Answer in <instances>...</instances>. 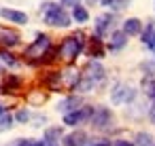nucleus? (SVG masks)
Returning a JSON list of instances; mask_svg holds the SVG:
<instances>
[{
	"mask_svg": "<svg viewBox=\"0 0 155 146\" xmlns=\"http://www.w3.org/2000/svg\"><path fill=\"white\" fill-rule=\"evenodd\" d=\"M140 34H142V43L149 47V43L155 38V26H153V24H149V26L144 28V32H140Z\"/></svg>",
	"mask_w": 155,
	"mask_h": 146,
	"instance_id": "aec40b11",
	"label": "nucleus"
},
{
	"mask_svg": "<svg viewBox=\"0 0 155 146\" xmlns=\"http://www.w3.org/2000/svg\"><path fill=\"white\" fill-rule=\"evenodd\" d=\"M45 85H47L49 89H60V85H62V72H51V74L45 78Z\"/></svg>",
	"mask_w": 155,
	"mask_h": 146,
	"instance_id": "f3484780",
	"label": "nucleus"
},
{
	"mask_svg": "<svg viewBox=\"0 0 155 146\" xmlns=\"http://www.w3.org/2000/svg\"><path fill=\"white\" fill-rule=\"evenodd\" d=\"M96 146H108V142H98Z\"/></svg>",
	"mask_w": 155,
	"mask_h": 146,
	"instance_id": "2f4dec72",
	"label": "nucleus"
},
{
	"mask_svg": "<svg viewBox=\"0 0 155 146\" xmlns=\"http://www.w3.org/2000/svg\"><path fill=\"white\" fill-rule=\"evenodd\" d=\"M72 17H74L79 24H85V21L89 19V13H87V9H85V7L74 5V7H72Z\"/></svg>",
	"mask_w": 155,
	"mask_h": 146,
	"instance_id": "dca6fc26",
	"label": "nucleus"
},
{
	"mask_svg": "<svg viewBox=\"0 0 155 146\" xmlns=\"http://www.w3.org/2000/svg\"><path fill=\"white\" fill-rule=\"evenodd\" d=\"M102 5H108V7H113L115 11H121V9H125V7L130 5V0H102Z\"/></svg>",
	"mask_w": 155,
	"mask_h": 146,
	"instance_id": "b1692460",
	"label": "nucleus"
},
{
	"mask_svg": "<svg viewBox=\"0 0 155 146\" xmlns=\"http://www.w3.org/2000/svg\"><path fill=\"white\" fill-rule=\"evenodd\" d=\"M85 76L91 78L94 83H100V81H104L106 70H104V66H102L100 62H89V64L85 66Z\"/></svg>",
	"mask_w": 155,
	"mask_h": 146,
	"instance_id": "0eeeda50",
	"label": "nucleus"
},
{
	"mask_svg": "<svg viewBox=\"0 0 155 146\" xmlns=\"http://www.w3.org/2000/svg\"><path fill=\"white\" fill-rule=\"evenodd\" d=\"M11 127H13V116H11L9 112L0 114V131H7V129H11Z\"/></svg>",
	"mask_w": 155,
	"mask_h": 146,
	"instance_id": "4be33fe9",
	"label": "nucleus"
},
{
	"mask_svg": "<svg viewBox=\"0 0 155 146\" xmlns=\"http://www.w3.org/2000/svg\"><path fill=\"white\" fill-rule=\"evenodd\" d=\"M17 121H19V123H28V121H30V112H28V110H19V112H17Z\"/></svg>",
	"mask_w": 155,
	"mask_h": 146,
	"instance_id": "bb28decb",
	"label": "nucleus"
},
{
	"mask_svg": "<svg viewBox=\"0 0 155 146\" xmlns=\"http://www.w3.org/2000/svg\"><path fill=\"white\" fill-rule=\"evenodd\" d=\"M41 11H43L45 24L55 26V28H66V26H70V15H68L60 5H55V2H47V5H43Z\"/></svg>",
	"mask_w": 155,
	"mask_h": 146,
	"instance_id": "f03ea898",
	"label": "nucleus"
},
{
	"mask_svg": "<svg viewBox=\"0 0 155 146\" xmlns=\"http://www.w3.org/2000/svg\"><path fill=\"white\" fill-rule=\"evenodd\" d=\"M91 106H81V108H77V110H72V112H66L64 114V125H68V127H77V125H81L83 121H87L89 116H91Z\"/></svg>",
	"mask_w": 155,
	"mask_h": 146,
	"instance_id": "423d86ee",
	"label": "nucleus"
},
{
	"mask_svg": "<svg viewBox=\"0 0 155 146\" xmlns=\"http://www.w3.org/2000/svg\"><path fill=\"white\" fill-rule=\"evenodd\" d=\"M0 17H5L13 24H28V15L21 13V11H15V9H0Z\"/></svg>",
	"mask_w": 155,
	"mask_h": 146,
	"instance_id": "1a4fd4ad",
	"label": "nucleus"
},
{
	"mask_svg": "<svg viewBox=\"0 0 155 146\" xmlns=\"http://www.w3.org/2000/svg\"><path fill=\"white\" fill-rule=\"evenodd\" d=\"M134 146H153V138H151V133L140 131V133L136 135V144H134Z\"/></svg>",
	"mask_w": 155,
	"mask_h": 146,
	"instance_id": "6ab92c4d",
	"label": "nucleus"
},
{
	"mask_svg": "<svg viewBox=\"0 0 155 146\" xmlns=\"http://www.w3.org/2000/svg\"><path fill=\"white\" fill-rule=\"evenodd\" d=\"M15 146H43L38 140H15Z\"/></svg>",
	"mask_w": 155,
	"mask_h": 146,
	"instance_id": "a878e982",
	"label": "nucleus"
},
{
	"mask_svg": "<svg viewBox=\"0 0 155 146\" xmlns=\"http://www.w3.org/2000/svg\"><path fill=\"white\" fill-rule=\"evenodd\" d=\"M140 32H142V21L140 19H136V17L125 19V24H123V34L125 36H138Z\"/></svg>",
	"mask_w": 155,
	"mask_h": 146,
	"instance_id": "9b49d317",
	"label": "nucleus"
},
{
	"mask_svg": "<svg viewBox=\"0 0 155 146\" xmlns=\"http://www.w3.org/2000/svg\"><path fill=\"white\" fill-rule=\"evenodd\" d=\"M19 85H21V81L17 78V76H7L5 81H2V85H0V91L2 93H13V91H17L19 89Z\"/></svg>",
	"mask_w": 155,
	"mask_h": 146,
	"instance_id": "4468645a",
	"label": "nucleus"
},
{
	"mask_svg": "<svg viewBox=\"0 0 155 146\" xmlns=\"http://www.w3.org/2000/svg\"><path fill=\"white\" fill-rule=\"evenodd\" d=\"M0 74H2V66H0Z\"/></svg>",
	"mask_w": 155,
	"mask_h": 146,
	"instance_id": "473e14b6",
	"label": "nucleus"
},
{
	"mask_svg": "<svg viewBox=\"0 0 155 146\" xmlns=\"http://www.w3.org/2000/svg\"><path fill=\"white\" fill-rule=\"evenodd\" d=\"M77 108H81V97L79 95H70V97H66V100H62L60 104H58V110L60 112H72V110H77Z\"/></svg>",
	"mask_w": 155,
	"mask_h": 146,
	"instance_id": "f8f14e48",
	"label": "nucleus"
},
{
	"mask_svg": "<svg viewBox=\"0 0 155 146\" xmlns=\"http://www.w3.org/2000/svg\"><path fill=\"white\" fill-rule=\"evenodd\" d=\"M62 5H66V7H74V5H79V0H62Z\"/></svg>",
	"mask_w": 155,
	"mask_h": 146,
	"instance_id": "c85d7f7f",
	"label": "nucleus"
},
{
	"mask_svg": "<svg viewBox=\"0 0 155 146\" xmlns=\"http://www.w3.org/2000/svg\"><path fill=\"white\" fill-rule=\"evenodd\" d=\"M51 47V40H49V36H45V34H38L36 36V40L26 49V53H24V57H28V59H32V62H36L38 64V59L47 53V49Z\"/></svg>",
	"mask_w": 155,
	"mask_h": 146,
	"instance_id": "7ed1b4c3",
	"label": "nucleus"
},
{
	"mask_svg": "<svg viewBox=\"0 0 155 146\" xmlns=\"http://www.w3.org/2000/svg\"><path fill=\"white\" fill-rule=\"evenodd\" d=\"M43 146H60V144L53 142V140H43Z\"/></svg>",
	"mask_w": 155,
	"mask_h": 146,
	"instance_id": "c756f323",
	"label": "nucleus"
},
{
	"mask_svg": "<svg viewBox=\"0 0 155 146\" xmlns=\"http://www.w3.org/2000/svg\"><path fill=\"white\" fill-rule=\"evenodd\" d=\"M89 53H91V57H102V45H100V38H91Z\"/></svg>",
	"mask_w": 155,
	"mask_h": 146,
	"instance_id": "5701e85b",
	"label": "nucleus"
},
{
	"mask_svg": "<svg viewBox=\"0 0 155 146\" xmlns=\"http://www.w3.org/2000/svg\"><path fill=\"white\" fill-rule=\"evenodd\" d=\"M125 45H127V36L123 34V30H121V32H113V34H110V43H108L110 51H119V49H123Z\"/></svg>",
	"mask_w": 155,
	"mask_h": 146,
	"instance_id": "ddd939ff",
	"label": "nucleus"
},
{
	"mask_svg": "<svg viewBox=\"0 0 155 146\" xmlns=\"http://www.w3.org/2000/svg\"><path fill=\"white\" fill-rule=\"evenodd\" d=\"M113 21H115V17H113L110 13L98 15V17H96V34H98V36L106 34V32H108V30L113 28Z\"/></svg>",
	"mask_w": 155,
	"mask_h": 146,
	"instance_id": "6e6552de",
	"label": "nucleus"
},
{
	"mask_svg": "<svg viewBox=\"0 0 155 146\" xmlns=\"http://www.w3.org/2000/svg\"><path fill=\"white\" fill-rule=\"evenodd\" d=\"M83 47H85V36H83L81 32H77V34L64 38V43H62L60 49H58V55H60L62 59H66V62H72V59L79 57V53L83 51Z\"/></svg>",
	"mask_w": 155,
	"mask_h": 146,
	"instance_id": "f257e3e1",
	"label": "nucleus"
},
{
	"mask_svg": "<svg viewBox=\"0 0 155 146\" xmlns=\"http://www.w3.org/2000/svg\"><path fill=\"white\" fill-rule=\"evenodd\" d=\"M5 112H7V108H5L2 104H0V114H5Z\"/></svg>",
	"mask_w": 155,
	"mask_h": 146,
	"instance_id": "7c9ffc66",
	"label": "nucleus"
},
{
	"mask_svg": "<svg viewBox=\"0 0 155 146\" xmlns=\"http://www.w3.org/2000/svg\"><path fill=\"white\" fill-rule=\"evenodd\" d=\"M11 146H15V144H11Z\"/></svg>",
	"mask_w": 155,
	"mask_h": 146,
	"instance_id": "72a5a7b5",
	"label": "nucleus"
},
{
	"mask_svg": "<svg viewBox=\"0 0 155 146\" xmlns=\"http://www.w3.org/2000/svg\"><path fill=\"white\" fill-rule=\"evenodd\" d=\"M62 135V129H47V133H45V140H53V142H58V138Z\"/></svg>",
	"mask_w": 155,
	"mask_h": 146,
	"instance_id": "393cba45",
	"label": "nucleus"
},
{
	"mask_svg": "<svg viewBox=\"0 0 155 146\" xmlns=\"http://www.w3.org/2000/svg\"><path fill=\"white\" fill-rule=\"evenodd\" d=\"M0 45H2V47H15V45H19V34L15 30L2 28V30H0Z\"/></svg>",
	"mask_w": 155,
	"mask_h": 146,
	"instance_id": "9d476101",
	"label": "nucleus"
},
{
	"mask_svg": "<svg viewBox=\"0 0 155 146\" xmlns=\"http://www.w3.org/2000/svg\"><path fill=\"white\" fill-rule=\"evenodd\" d=\"M89 123L94 129H106L113 125V112L104 106H98L91 110V116H89Z\"/></svg>",
	"mask_w": 155,
	"mask_h": 146,
	"instance_id": "20e7f679",
	"label": "nucleus"
},
{
	"mask_svg": "<svg viewBox=\"0 0 155 146\" xmlns=\"http://www.w3.org/2000/svg\"><path fill=\"white\" fill-rule=\"evenodd\" d=\"M142 91H144L149 97L155 100V76H147V78H142Z\"/></svg>",
	"mask_w": 155,
	"mask_h": 146,
	"instance_id": "a211bd4d",
	"label": "nucleus"
},
{
	"mask_svg": "<svg viewBox=\"0 0 155 146\" xmlns=\"http://www.w3.org/2000/svg\"><path fill=\"white\" fill-rule=\"evenodd\" d=\"M134 97H136L134 87H130V85H125V83H117V85L113 87V91H110L113 104H127V102H132Z\"/></svg>",
	"mask_w": 155,
	"mask_h": 146,
	"instance_id": "39448f33",
	"label": "nucleus"
},
{
	"mask_svg": "<svg viewBox=\"0 0 155 146\" xmlns=\"http://www.w3.org/2000/svg\"><path fill=\"white\" fill-rule=\"evenodd\" d=\"M113 146H134V144H132V142H127V140H117Z\"/></svg>",
	"mask_w": 155,
	"mask_h": 146,
	"instance_id": "cd10ccee",
	"label": "nucleus"
},
{
	"mask_svg": "<svg viewBox=\"0 0 155 146\" xmlns=\"http://www.w3.org/2000/svg\"><path fill=\"white\" fill-rule=\"evenodd\" d=\"M85 140H87V135L83 131H74V133H70V135L64 138V146H83Z\"/></svg>",
	"mask_w": 155,
	"mask_h": 146,
	"instance_id": "2eb2a0df",
	"label": "nucleus"
},
{
	"mask_svg": "<svg viewBox=\"0 0 155 146\" xmlns=\"http://www.w3.org/2000/svg\"><path fill=\"white\" fill-rule=\"evenodd\" d=\"M0 57H2V62H5L7 66H11V68H15V66L19 64V62L15 59V55H13V53H9L7 49H2V51H0Z\"/></svg>",
	"mask_w": 155,
	"mask_h": 146,
	"instance_id": "412c9836",
	"label": "nucleus"
}]
</instances>
